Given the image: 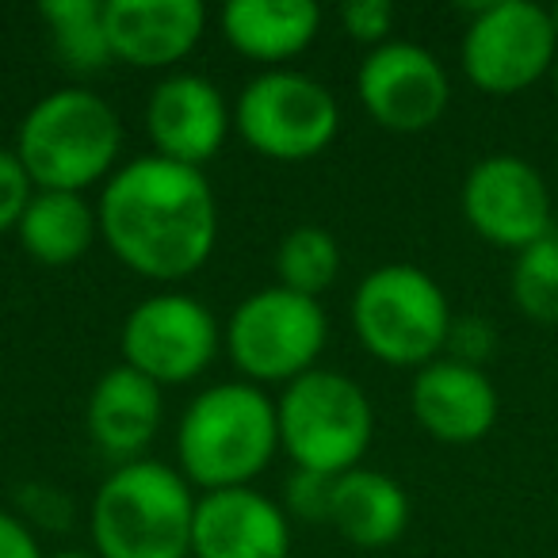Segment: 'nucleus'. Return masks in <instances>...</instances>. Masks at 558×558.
<instances>
[{
    "mask_svg": "<svg viewBox=\"0 0 558 558\" xmlns=\"http://www.w3.org/2000/svg\"><path fill=\"white\" fill-rule=\"evenodd\" d=\"M276 421L279 448L295 459L299 471L326 478H341L344 471L360 466L375 433V413L364 387L326 367L288 383L276 402Z\"/></svg>",
    "mask_w": 558,
    "mask_h": 558,
    "instance_id": "5",
    "label": "nucleus"
},
{
    "mask_svg": "<svg viewBox=\"0 0 558 558\" xmlns=\"http://www.w3.org/2000/svg\"><path fill=\"white\" fill-rule=\"evenodd\" d=\"M352 329L375 360L390 367H425L448 344L451 306L417 264H383L352 295Z\"/></svg>",
    "mask_w": 558,
    "mask_h": 558,
    "instance_id": "6",
    "label": "nucleus"
},
{
    "mask_svg": "<svg viewBox=\"0 0 558 558\" xmlns=\"http://www.w3.org/2000/svg\"><path fill=\"white\" fill-rule=\"evenodd\" d=\"M279 448L276 405L253 383H218L192 398L177 433L184 478L215 489L248 486Z\"/></svg>",
    "mask_w": 558,
    "mask_h": 558,
    "instance_id": "2",
    "label": "nucleus"
},
{
    "mask_svg": "<svg viewBox=\"0 0 558 558\" xmlns=\"http://www.w3.org/2000/svg\"><path fill=\"white\" fill-rule=\"evenodd\" d=\"M329 524L364 550L390 547L410 524V497L402 482H395L390 474L352 466L341 478H333Z\"/></svg>",
    "mask_w": 558,
    "mask_h": 558,
    "instance_id": "19",
    "label": "nucleus"
},
{
    "mask_svg": "<svg viewBox=\"0 0 558 558\" xmlns=\"http://www.w3.org/2000/svg\"><path fill=\"white\" fill-rule=\"evenodd\" d=\"M195 497L180 471L134 459L104 478L93 501L100 558H187Z\"/></svg>",
    "mask_w": 558,
    "mask_h": 558,
    "instance_id": "3",
    "label": "nucleus"
},
{
    "mask_svg": "<svg viewBox=\"0 0 558 558\" xmlns=\"http://www.w3.org/2000/svg\"><path fill=\"white\" fill-rule=\"evenodd\" d=\"M146 131L157 157L203 169L222 149L230 111H226L218 85H210L199 73H177L149 93Z\"/></svg>",
    "mask_w": 558,
    "mask_h": 558,
    "instance_id": "13",
    "label": "nucleus"
},
{
    "mask_svg": "<svg viewBox=\"0 0 558 558\" xmlns=\"http://www.w3.org/2000/svg\"><path fill=\"white\" fill-rule=\"evenodd\" d=\"M123 146V123L88 88H58L24 116L16 157L35 192H81L111 172Z\"/></svg>",
    "mask_w": 558,
    "mask_h": 558,
    "instance_id": "4",
    "label": "nucleus"
},
{
    "mask_svg": "<svg viewBox=\"0 0 558 558\" xmlns=\"http://www.w3.org/2000/svg\"><path fill=\"white\" fill-rule=\"evenodd\" d=\"M410 405L417 425L444 444H474L497 421V390L482 367L433 360L413 375Z\"/></svg>",
    "mask_w": 558,
    "mask_h": 558,
    "instance_id": "16",
    "label": "nucleus"
},
{
    "mask_svg": "<svg viewBox=\"0 0 558 558\" xmlns=\"http://www.w3.org/2000/svg\"><path fill=\"white\" fill-rule=\"evenodd\" d=\"M195 558H288L291 524L271 497L248 486L215 489L195 501L192 520Z\"/></svg>",
    "mask_w": 558,
    "mask_h": 558,
    "instance_id": "14",
    "label": "nucleus"
},
{
    "mask_svg": "<svg viewBox=\"0 0 558 558\" xmlns=\"http://www.w3.org/2000/svg\"><path fill=\"white\" fill-rule=\"evenodd\" d=\"M326 333V311L318 299L288 288H264L230 314L226 349L248 379L295 383L299 375L314 372Z\"/></svg>",
    "mask_w": 558,
    "mask_h": 558,
    "instance_id": "7",
    "label": "nucleus"
},
{
    "mask_svg": "<svg viewBox=\"0 0 558 558\" xmlns=\"http://www.w3.org/2000/svg\"><path fill=\"white\" fill-rule=\"evenodd\" d=\"M512 303L539 326H558V233L520 248L512 264Z\"/></svg>",
    "mask_w": 558,
    "mask_h": 558,
    "instance_id": "23",
    "label": "nucleus"
},
{
    "mask_svg": "<svg viewBox=\"0 0 558 558\" xmlns=\"http://www.w3.org/2000/svg\"><path fill=\"white\" fill-rule=\"evenodd\" d=\"M448 349L456 352L451 360L478 367L482 360H486L489 352H494V329H489L482 318H459V322H451Z\"/></svg>",
    "mask_w": 558,
    "mask_h": 558,
    "instance_id": "27",
    "label": "nucleus"
},
{
    "mask_svg": "<svg viewBox=\"0 0 558 558\" xmlns=\"http://www.w3.org/2000/svg\"><path fill=\"white\" fill-rule=\"evenodd\" d=\"M104 9H108V0H43L39 16L47 20L58 58L70 70L100 73L116 62Z\"/></svg>",
    "mask_w": 558,
    "mask_h": 558,
    "instance_id": "21",
    "label": "nucleus"
},
{
    "mask_svg": "<svg viewBox=\"0 0 558 558\" xmlns=\"http://www.w3.org/2000/svg\"><path fill=\"white\" fill-rule=\"evenodd\" d=\"M47 558H100V555H85V550H58V555H47Z\"/></svg>",
    "mask_w": 558,
    "mask_h": 558,
    "instance_id": "29",
    "label": "nucleus"
},
{
    "mask_svg": "<svg viewBox=\"0 0 558 558\" xmlns=\"http://www.w3.org/2000/svg\"><path fill=\"white\" fill-rule=\"evenodd\" d=\"M550 20H555V35H558V4L550 9Z\"/></svg>",
    "mask_w": 558,
    "mask_h": 558,
    "instance_id": "31",
    "label": "nucleus"
},
{
    "mask_svg": "<svg viewBox=\"0 0 558 558\" xmlns=\"http://www.w3.org/2000/svg\"><path fill=\"white\" fill-rule=\"evenodd\" d=\"M341 24L356 43L383 47L390 27H395V4L390 0H349L341 9Z\"/></svg>",
    "mask_w": 558,
    "mask_h": 558,
    "instance_id": "25",
    "label": "nucleus"
},
{
    "mask_svg": "<svg viewBox=\"0 0 558 558\" xmlns=\"http://www.w3.org/2000/svg\"><path fill=\"white\" fill-rule=\"evenodd\" d=\"M123 360L138 375L165 383H187L210 367L218 352V326L210 311L192 295L165 291L142 299L123 322Z\"/></svg>",
    "mask_w": 558,
    "mask_h": 558,
    "instance_id": "10",
    "label": "nucleus"
},
{
    "mask_svg": "<svg viewBox=\"0 0 558 558\" xmlns=\"http://www.w3.org/2000/svg\"><path fill=\"white\" fill-rule=\"evenodd\" d=\"M276 271H279V288L318 299L326 288H333L337 271H341V245L322 226H295V230L283 233V241H279Z\"/></svg>",
    "mask_w": 558,
    "mask_h": 558,
    "instance_id": "22",
    "label": "nucleus"
},
{
    "mask_svg": "<svg viewBox=\"0 0 558 558\" xmlns=\"http://www.w3.org/2000/svg\"><path fill=\"white\" fill-rule=\"evenodd\" d=\"M463 215L489 245L520 253L550 233V192L524 157L494 154L466 172Z\"/></svg>",
    "mask_w": 558,
    "mask_h": 558,
    "instance_id": "12",
    "label": "nucleus"
},
{
    "mask_svg": "<svg viewBox=\"0 0 558 558\" xmlns=\"http://www.w3.org/2000/svg\"><path fill=\"white\" fill-rule=\"evenodd\" d=\"M0 558H47L24 520L4 509H0Z\"/></svg>",
    "mask_w": 558,
    "mask_h": 558,
    "instance_id": "28",
    "label": "nucleus"
},
{
    "mask_svg": "<svg viewBox=\"0 0 558 558\" xmlns=\"http://www.w3.org/2000/svg\"><path fill=\"white\" fill-rule=\"evenodd\" d=\"M233 123L260 157L311 161L337 138L341 111L333 93L306 73L268 70L245 85Z\"/></svg>",
    "mask_w": 558,
    "mask_h": 558,
    "instance_id": "8",
    "label": "nucleus"
},
{
    "mask_svg": "<svg viewBox=\"0 0 558 558\" xmlns=\"http://www.w3.org/2000/svg\"><path fill=\"white\" fill-rule=\"evenodd\" d=\"M96 230H100V215L88 207L81 192H35L16 226L24 253L50 268L81 260Z\"/></svg>",
    "mask_w": 558,
    "mask_h": 558,
    "instance_id": "20",
    "label": "nucleus"
},
{
    "mask_svg": "<svg viewBox=\"0 0 558 558\" xmlns=\"http://www.w3.org/2000/svg\"><path fill=\"white\" fill-rule=\"evenodd\" d=\"M288 505L299 520L322 524V520H329V505H333V478L311 474V471H295L288 482Z\"/></svg>",
    "mask_w": 558,
    "mask_h": 558,
    "instance_id": "26",
    "label": "nucleus"
},
{
    "mask_svg": "<svg viewBox=\"0 0 558 558\" xmlns=\"http://www.w3.org/2000/svg\"><path fill=\"white\" fill-rule=\"evenodd\" d=\"M96 215L111 253L157 283L199 271L218 238V203L203 169L157 154L111 172Z\"/></svg>",
    "mask_w": 558,
    "mask_h": 558,
    "instance_id": "1",
    "label": "nucleus"
},
{
    "mask_svg": "<svg viewBox=\"0 0 558 558\" xmlns=\"http://www.w3.org/2000/svg\"><path fill=\"white\" fill-rule=\"evenodd\" d=\"M555 58V20L532 0L482 4L463 35V73L489 96L524 93L543 73H550Z\"/></svg>",
    "mask_w": 558,
    "mask_h": 558,
    "instance_id": "9",
    "label": "nucleus"
},
{
    "mask_svg": "<svg viewBox=\"0 0 558 558\" xmlns=\"http://www.w3.org/2000/svg\"><path fill=\"white\" fill-rule=\"evenodd\" d=\"M550 77H555V96H558V58H555V65H550Z\"/></svg>",
    "mask_w": 558,
    "mask_h": 558,
    "instance_id": "30",
    "label": "nucleus"
},
{
    "mask_svg": "<svg viewBox=\"0 0 558 558\" xmlns=\"http://www.w3.org/2000/svg\"><path fill=\"white\" fill-rule=\"evenodd\" d=\"M322 27L314 0H230L222 9V35L253 62H288L303 54Z\"/></svg>",
    "mask_w": 558,
    "mask_h": 558,
    "instance_id": "18",
    "label": "nucleus"
},
{
    "mask_svg": "<svg viewBox=\"0 0 558 558\" xmlns=\"http://www.w3.org/2000/svg\"><path fill=\"white\" fill-rule=\"evenodd\" d=\"M104 16L111 54L134 70H165L187 58L207 27L199 0H108Z\"/></svg>",
    "mask_w": 558,
    "mask_h": 558,
    "instance_id": "15",
    "label": "nucleus"
},
{
    "mask_svg": "<svg viewBox=\"0 0 558 558\" xmlns=\"http://www.w3.org/2000/svg\"><path fill=\"white\" fill-rule=\"evenodd\" d=\"M161 428V387L134 367H111L88 398V436L119 466L142 459Z\"/></svg>",
    "mask_w": 558,
    "mask_h": 558,
    "instance_id": "17",
    "label": "nucleus"
},
{
    "mask_svg": "<svg viewBox=\"0 0 558 558\" xmlns=\"http://www.w3.org/2000/svg\"><path fill=\"white\" fill-rule=\"evenodd\" d=\"M356 93L367 116L395 134H421L448 111L451 85L436 54L417 43H383L364 58Z\"/></svg>",
    "mask_w": 558,
    "mask_h": 558,
    "instance_id": "11",
    "label": "nucleus"
},
{
    "mask_svg": "<svg viewBox=\"0 0 558 558\" xmlns=\"http://www.w3.org/2000/svg\"><path fill=\"white\" fill-rule=\"evenodd\" d=\"M35 195V184L27 169L20 165L16 149H0V233L16 230L27 203Z\"/></svg>",
    "mask_w": 558,
    "mask_h": 558,
    "instance_id": "24",
    "label": "nucleus"
}]
</instances>
